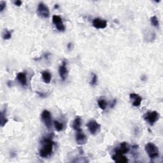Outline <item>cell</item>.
<instances>
[{"mask_svg":"<svg viewBox=\"0 0 163 163\" xmlns=\"http://www.w3.org/2000/svg\"><path fill=\"white\" fill-rule=\"evenodd\" d=\"M92 26L96 29H105L107 26V21L105 19L96 18L92 20Z\"/></svg>","mask_w":163,"mask_h":163,"instance_id":"9c48e42d","label":"cell"},{"mask_svg":"<svg viewBox=\"0 0 163 163\" xmlns=\"http://www.w3.org/2000/svg\"><path fill=\"white\" fill-rule=\"evenodd\" d=\"M8 122V119H6V109H4L1 112V115H0V125L2 127H4L5 124Z\"/></svg>","mask_w":163,"mask_h":163,"instance_id":"2e32d148","label":"cell"},{"mask_svg":"<svg viewBox=\"0 0 163 163\" xmlns=\"http://www.w3.org/2000/svg\"><path fill=\"white\" fill-rule=\"evenodd\" d=\"M87 127L92 135H98L101 131V125L95 120H91L87 124Z\"/></svg>","mask_w":163,"mask_h":163,"instance_id":"277c9868","label":"cell"},{"mask_svg":"<svg viewBox=\"0 0 163 163\" xmlns=\"http://www.w3.org/2000/svg\"><path fill=\"white\" fill-rule=\"evenodd\" d=\"M42 76L45 83H49L50 82L52 79V75L50 72H49L48 71H44L42 72Z\"/></svg>","mask_w":163,"mask_h":163,"instance_id":"e0dca14e","label":"cell"},{"mask_svg":"<svg viewBox=\"0 0 163 163\" xmlns=\"http://www.w3.org/2000/svg\"><path fill=\"white\" fill-rule=\"evenodd\" d=\"M98 82V76L95 73H92V78L90 82V84L92 85V86H95L96 85Z\"/></svg>","mask_w":163,"mask_h":163,"instance_id":"7402d4cb","label":"cell"},{"mask_svg":"<svg viewBox=\"0 0 163 163\" xmlns=\"http://www.w3.org/2000/svg\"><path fill=\"white\" fill-rule=\"evenodd\" d=\"M12 38V31H10L5 29L3 32V38L5 40H10Z\"/></svg>","mask_w":163,"mask_h":163,"instance_id":"44dd1931","label":"cell"},{"mask_svg":"<svg viewBox=\"0 0 163 163\" xmlns=\"http://www.w3.org/2000/svg\"><path fill=\"white\" fill-rule=\"evenodd\" d=\"M22 3V2L21 1H19V0H17V1H15V2H14V4H15V5H16V6H21Z\"/></svg>","mask_w":163,"mask_h":163,"instance_id":"cb8c5ba5","label":"cell"},{"mask_svg":"<svg viewBox=\"0 0 163 163\" xmlns=\"http://www.w3.org/2000/svg\"><path fill=\"white\" fill-rule=\"evenodd\" d=\"M72 46H73V44L72 43H69L67 45V48L69 50H72Z\"/></svg>","mask_w":163,"mask_h":163,"instance_id":"d4e9b609","label":"cell"},{"mask_svg":"<svg viewBox=\"0 0 163 163\" xmlns=\"http://www.w3.org/2000/svg\"><path fill=\"white\" fill-rule=\"evenodd\" d=\"M42 147L40 150L39 155L42 158H47L52 154L53 152V147L54 142L52 140L51 136H46L42 140Z\"/></svg>","mask_w":163,"mask_h":163,"instance_id":"6da1fadb","label":"cell"},{"mask_svg":"<svg viewBox=\"0 0 163 163\" xmlns=\"http://www.w3.org/2000/svg\"><path fill=\"white\" fill-rule=\"evenodd\" d=\"M160 118V114L157 111H152L146 112L144 116V120L148 123L150 126H154Z\"/></svg>","mask_w":163,"mask_h":163,"instance_id":"3957f363","label":"cell"},{"mask_svg":"<svg viewBox=\"0 0 163 163\" xmlns=\"http://www.w3.org/2000/svg\"><path fill=\"white\" fill-rule=\"evenodd\" d=\"M129 97L132 104H133L134 106L138 107L140 106L142 102V98L138 94H136V93H131Z\"/></svg>","mask_w":163,"mask_h":163,"instance_id":"7c38bea8","label":"cell"},{"mask_svg":"<svg viewBox=\"0 0 163 163\" xmlns=\"http://www.w3.org/2000/svg\"><path fill=\"white\" fill-rule=\"evenodd\" d=\"M52 22L59 31H61V32L65 31L66 28L60 16H59V15H54V16L52 17Z\"/></svg>","mask_w":163,"mask_h":163,"instance_id":"52a82bcc","label":"cell"},{"mask_svg":"<svg viewBox=\"0 0 163 163\" xmlns=\"http://www.w3.org/2000/svg\"><path fill=\"white\" fill-rule=\"evenodd\" d=\"M112 159L115 162L126 163L128 162V159L125 156H124V154L120 153H115L112 156Z\"/></svg>","mask_w":163,"mask_h":163,"instance_id":"4fadbf2b","label":"cell"},{"mask_svg":"<svg viewBox=\"0 0 163 163\" xmlns=\"http://www.w3.org/2000/svg\"><path fill=\"white\" fill-rule=\"evenodd\" d=\"M116 104H117V99H114L113 101V102H112V105H111V108H113L115 106V105Z\"/></svg>","mask_w":163,"mask_h":163,"instance_id":"484cf974","label":"cell"},{"mask_svg":"<svg viewBox=\"0 0 163 163\" xmlns=\"http://www.w3.org/2000/svg\"><path fill=\"white\" fill-rule=\"evenodd\" d=\"M54 127H55L57 131H63L64 126H63V124L61 123L57 120H54Z\"/></svg>","mask_w":163,"mask_h":163,"instance_id":"d6986e66","label":"cell"},{"mask_svg":"<svg viewBox=\"0 0 163 163\" xmlns=\"http://www.w3.org/2000/svg\"><path fill=\"white\" fill-rule=\"evenodd\" d=\"M6 2L3 1H2L1 2H0V12H3V10L6 8Z\"/></svg>","mask_w":163,"mask_h":163,"instance_id":"603a6c76","label":"cell"},{"mask_svg":"<svg viewBox=\"0 0 163 163\" xmlns=\"http://www.w3.org/2000/svg\"><path fill=\"white\" fill-rule=\"evenodd\" d=\"M66 60H64L62 63V65L59 66V76L63 80H65L68 76V69L66 67Z\"/></svg>","mask_w":163,"mask_h":163,"instance_id":"30bf717a","label":"cell"},{"mask_svg":"<svg viewBox=\"0 0 163 163\" xmlns=\"http://www.w3.org/2000/svg\"><path fill=\"white\" fill-rule=\"evenodd\" d=\"M81 124H82V119L80 117H76L73 122L72 128L76 131H79L82 130L81 129Z\"/></svg>","mask_w":163,"mask_h":163,"instance_id":"9a60e30c","label":"cell"},{"mask_svg":"<svg viewBox=\"0 0 163 163\" xmlns=\"http://www.w3.org/2000/svg\"><path fill=\"white\" fill-rule=\"evenodd\" d=\"M37 13L42 18H48L50 15V11L48 6L43 3H40L37 9Z\"/></svg>","mask_w":163,"mask_h":163,"instance_id":"5b68a950","label":"cell"},{"mask_svg":"<svg viewBox=\"0 0 163 163\" xmlns=\"http://www.w3.org/2000/svg\"><path fill=\"white\" fill-rule=\"evenodd\" d=\"M130 150V146L127 142H122L120 144L119 146L117 147L115 149V153H120L122 154H125L129 152Z\"/></svg>","mask_w":163,"mask_h":163,"instance_id":"8fae6325","label":"cell"},{"mask_svg":"<svg viewBox=\"0 0 163 163\" xmlns=\"http://www.w3.org/2000/svg\"><path fill=\"white\" fill-rule=\"evenodd\" d=\"M17 79L19 83L22 86H26L27 85V76L26 73L20 72L17 75Z\"/></svg>","mask_w":163,"mask_h":163,"instance_id":"5bb4252c","label":"cell"},{"mask_svg":"<svg viewBox=\"0 0 163 163\" xmlns=\"http://www.w3.org/2000/svg\"><path fill=\"white\" fill-rule=\"evenodd\" d=\"M145 151L151 159L158 158L159 156V150L157 146L153 143H146L145 146Z\"/></svg>","mask_w":163,"mask_h":163,"instance_id":"7a4b0ae2","label":"cell"},{"mask_svg":"<svg viewBox=\"0 0 163 163\" xmlns=\"http://www.w3.org/2000/svg\"><path fill=\"white\" fill-rule=\"evenodd\" d=\"M75 140L77 144L80 145H83L87 142V137L85 135L82 130L76 131L75 135Z\"/></svg>","mask_w":163,"mask_h":163,"instance_id":"ba28073f","label":"cell"},{"mask_svg":"<svg viewBox=\"0 0 163 163\" xmlns=\"http://www.w3.org/2000/svg\"><path fill=\"white\" fill-rule=\"evenodd\" d=\"M98 106L99 107L101 108V109L103 110H105L106 109V106H107V103L106 101L103 99H101L99 100L98 101Z\"/></svg>","mask_w":163,"mask_h":163,"instance_id":"ffe728a7","label":"cell"},{"mask_svg":"<svg viewBox=\"0 0 163 163\" xmlns=\"http://www.w3.org/2000/svg\"><path fill=\"white\" fill-rule=\"evenodd\" d=\"M150 22H151V24L154 27L158 28L159 26V21L156 15H154V16H152L150 18Z\"/></svg>","mask_w":163,"mask_h":163,"instance_id":"ac0fdd59","label":"cell"},{"mask_svg":"<svg viewBox=\"0 0 163 163\" xmlns=\"http://www.w3.org/2000/svg\"><path fill=\"white\" fill-rule=\"evenodd\" d=\"M41 119L47 129H50L52 127V115L50 112L46 110H43L42 113Z\"/></svg>","mask_w":163,"mask_h":163,"instance_id":"8992f818","label":"cell"}]
</instances>
